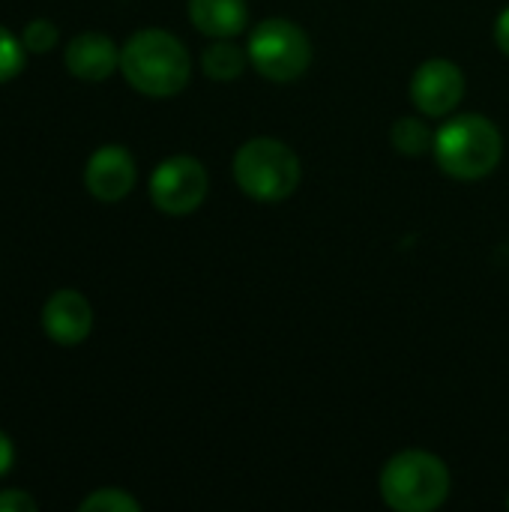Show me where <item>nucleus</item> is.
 <instances>
[{
  "label": "nucleus",
  "instance_id": "nucleus-13",
  "mask_svg": "<svg viewBox=\"0 0 509 512\" xmlns=\"http://www.w3.org/2000/svg\"><path fill=\"white\" fill-rule=\"evenodd\" d=\"M390 138H393V147H396L399 153H405V156H423V153L432 150V144H435L432 129H429L423 120H417V117H402V120H396Z\"/></svg>",
  "mask_w": 509,
  "mask_h": 512
},
{
  "label": "nucleus",
  "instance_id": "nucleus-11",
  "mask_svg": "<svg viewBox=\"0 0 509 512\" xmlns=\"http://www.w3.org/2000/svg\"><path fill=\"white\" fill-rule=\"evenodd\" d=\"M189 21L213 39H231L243 33L249 12L246 0H189Z\"/></svg>",
  "mask_w": 509,
  "mask_h": 512
},
{
  "label": "nucleus",
  "instance_id": "nucleus-7",
  "mask_svg": "<svg viewBox=\"0 0 509 512\" xmlns=\"http://www.w3.org/2000/svg\"><path fill=\"white\" fill-rule=\"evenodd\" d=\"M465 96V75L456 63L444 57H432L417 66L411 78V102L429 114V117H444L450 114Z\"/></svg>",
  "mask_w": 509,
  "mask_h": 512
},
{
  "label": "nucleus",
  "instance_id": "nucleus-5",
  "mask_svg": "<svg viewBox=\"0 0 509 512\" xmlns=\"http://www.w3.org/2000/svg\"><path fill=\"white\" fill-rule=\"evenodd\" d=\"M249 63L276 84L297 81L312 63V42L306 30L288 18H267L261 21L246 45Z\"/></svg>",
  "mask_w": 509,
  "mask_h": 512
},
{
  "label": "nucleus",
  "instance_id": "nucleus-3",
  "mask_svg": "<svg viewBox=\"0 0 509 512\" xmlns=\"http://www.w3.org/2000/svg\"><path fill=\"white\" fill-rule=\"evenodd\" d=\"M378 486L396 512H432L450 495V471L426 450H405L384 465Z\"/></svg>",
  "mask_w": 509,
  "mask_h": 512
},
{
  "label": "nucleus",
  "instance_id": "nucleus-20",
  "mask_svg": "<svg viewBox=\"0 0 509 512\" xmlns=\"http://www.w3.org/2000/svg\"><path fill=\"white\" fill-rule=\"evenodd\" d=\"M507 507H509V498H507Z\"/></svg>",
  "mask_w": 509,
  "mask_h": 512
},
{
  "label": "nucleus",
  "instance_id": "nucleus-8",
  "mask_svg": "<svg viewBox=\"0 0 509 512\" xmlns=\"http://www.w3.org/2000/svg\"><path fill=\"white\" fill-rule=\"evenodd\" d=\"M135 177H138V168H135V159L126 147L120 144H105L99 147L90 159H87V168H84V186L87 192L96 198V201H105V204H114V201H123L132 186H135Z\"/></svg>",
  "mask_w": 509,
  "mask_h": 512
},
{
  "label": "nucleus",
  "instance_id": "nucleus-10",
  "mask_svg": "<svg viewBox=\"0 0 509 512\" xmlns=\"http://www.w3.org/2000/svg\"><path fill=\"white\" fill-rule=\"evenodd\" d=\"M66 69L81 81H105L120 66V48L111 36L87 30L69 39L66 45Z\"/></svg>",
  "mask_w": 509,
  "mask_h": 512
},
{
  "label": "nucleus",
  "instance_id": "nucleus-15",
  "mask_svg": "<svg viewBox=\"0 0 509 512\" xmlns=\"http://www.w3.org/2000/svg\"><path fill=\"white\" fill-rule=\"evenodd\" d=\"M24 51V42L0 24V84L12 81L24 69Z\"/></svg>",
  "mask_w": 509,
  "mask_h": 512
},
{
  "label": "nucleus",
  "instance_id": "nucleus-14",
  "mask_svg": "<svg viewBox=\"0 0 509 512\" xmlns=\"http://www.w3.org/2000/svg\"><path fill=\"white\" fill-rule=\"evenodd\" d=\"M81 512H138L141 504L126 495L123 489H99L93 495H87L81 504H78Z\"/></svg>",
  "mask_w": 509,
  "mask_h": 512
},
{
  "label": "nucleus",
  "instance_id": "nucleus-19",
  "mask_svg": "<svg viewBox=\"0 0 509 512\" xmlns=\"http://www.w3.org/2000/svg\"><path fill=\"white\" fill-rule=\"evenodd\" d=\"M12 459H15L12 441L6 438V432H0V477H3V474H9V468H12Z\"/></svg>",
  "mask_w": 509,
  "mask_h": 512
},
{
  "label": "nucleus",
  "instance_id": "nucleus-17",
  "mask_svg": "<svg viewBox=\"0 0 509 512\" xmlns=\"http://www.w3.org/2000/svg\"><path fill=\"white\" fill-rule=\"evenodd\" d=\"M36 510V501L27 495V492H18V489H6L0 492V512H33Z\"/></svg>",
  "mask_w": 509,
  "mask_h": 512
},
{
  "label": "nucleus",
  "instance_id": "nucleus-2",
  "mask_svg": "<svg viewBox=\"0 0 509 512\" xmlns=\"http://www.w3.org/2000/svg\"><path fill=\"white\" fill-rule=\"evenodd\" d=\"M435 162L456 180L489 177L504 153L498 126L483 114H459L435 132Z\"/></svg>",
  "mask_w": 509,
  "mask_h": 512
},
{
  "label": "nucleus",
  "instance_id": "nucleus-1",
  "mask_svg": "<svg viewBox=\"0 0 509 512\" xmlns=\"http://www.w3.org/2000/svg\"><path fill=\"white\" fill-rule=\"evenodd\" d=\"M120 72L144 96H174L189 84L192 60L186 45L159 27L138 30L120 48Z\"/></svg>",
  "mask_w": 509,
  "mask_h": 512
},
{
  "label": "nucleus",
  "instance_id": "nucleus-9",
  "mask_svg": "<svg viewBox=\"0 0 509 512\" xmlns=\"http://www.w3.org/2000/svg\"><path fill=\"white\" fill-rule=\"evenodd\" d=\"M42 327L48 339L63 348L81 345L93 330V309L87 297L72 288L54 291L42 306Z\"/></svg>",
  "mask_w": 509,
  "mask_h": 512
},
{
  "label": "nucleus",
  "instance_id": "nucleus-16",
  "mask_svg": "<svg viewBox=\"0 0 509 512\" xmlns=\"http://www.w3.org/2000/svg\"><path fill=\"white\" fill-rule=\"evenodd\" d=\"M57 39H60V33H57V27H54L48 18H33V21L21 30V42H24V48L33 51V54L51 51V48L57 45Z\"/></svg>",
  "mask_w": 509,
  "mask_h": 512
},
{
  "label": "nucleus",
  "instance_id": "nucleus-6",
  "mask_svg": "<svg viewBox=\"0 0 509 512\" xmlns=\"http://www.w3.org/2000/svg\"><path fill=\"white\" fill-rule=\"evenodd\" d=\"M207 198V171L192 156L165 159L150 177V201L168 216H186Z\"/></svg>",
  "mask_w": 509,
  "mask_h": 512
},
{
  "label": "nucleus",
  "instance_id": "nucleus-4",
  "mask_svg": "<svg viewBox=\"0 0 509 512\" xmlns=\"http://www.w3.org/2000/svg\"><path fill=\"white\" fill-rule=\"evenodd\" d=\"M234 180L252 201L279 204L300 183V159L276 138H252L234 156Z\"/></svg>",
  "mask_w": 509,
  "mask_h": 512
},
{
  "label": "nucleus",
  "instance_id": "nucleus-18",
  "mask_svg": "<svg viewBox=\"0 0 509 512\" xmlns=\"http://www.w3.org/2000/svg\"><path fill=\"white\" fill-rule=\"evenodd\" d=\"M495 42H498V48L504 51L509 57V6L498 15V24H495Z\"/></svg>",
  "mask_w": 509,
  "mask_h": 512
},
{
  "label": "nucleus",
  "instance_id": "nucleus-12",
  "mask_svg": "<svg viewBox=\"0 0 509 512\" xmlns=\"http://www.w3.org/2000/svg\"><path fill=\"white\" fill-rule=\"evenodd\" d=\"M246 60H249V54H246L243 48H237L234 42L219 39L216 45H210V48L204 51L201 66H204L207 78H213V81H234V78L243 75Z\"/></svg>",
  "mask_w": 509,
  "mask_h": 512
}]
</instances>
